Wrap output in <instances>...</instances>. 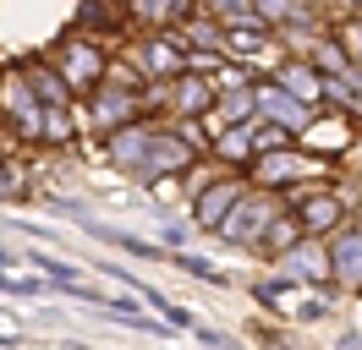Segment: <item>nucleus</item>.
I'll return each mask as SVG.
<instances>
[{
	"label": "nucleus",
	"instance_id": "bb28decb",
	"mask_svg": "<svg viewBox=\"0 0 362 350\" xmlns=\"http://www.w3.org/2000/svg\"><path fill=\"white\" fill-rule=\"evenodd\" d=\"M0 290H6V296H39L33 279H11V274H0Z\"/></svg>",
	"mask_w": 362,
	"mask_h": 350
},
{
	"label": "nucleus",
	"instance_id": "aec40b11",
	"mask_svg": "<svg viewBox=\"0 0 362 350\" xmlns=\"http://www.w3.org/2000/svg\"><path fill=\"white\" fill-rule=\"evenodd\" d=\"M176 268H181V274H192V279H204V284H230L226 268H214V262L192 258V252H176Z\"/></svg>",
	"mask_w": 362,
	"mask_h": 350
},
{
	"label": "nucleus",
	"instance_id": "4468645a",
	"mask_svg": "<svg viewBox=\"0 0 362 350\" xmlns=\"http://www.w3.org/2000/svg\"><path fill=\"white\" fill-rule=\"evenodd\" d=\"M88 115H93V126H115V131H121V121L137 115V93H127V88H99Z\"/></svg>",
	"mask_w": 362,
	"mask_h": 350
},
{
	"label": "nucleus",
	"instance_id": "6ab92c4d",
	"mask_svg": "<svg viewBox=\"0 0 362 350\" xmlns=\"http://www.w3.org/2000/svg\"><path fill=\"white\" fill-rule=\"evenodd\" d=\"M93 236H105L110 246H121V252H132V258H165L154 241H137V236H127V230H110V224H88Z\"/></svg>",
	"mask_w": 362,
	"mask_h": 350
},
{
	"label": "nucleus",
	"instance_id": "b1692460",
	"mask_svg": "<svg viewBox=\"0 0 362 350\" xmlns=\"http://www.w3.org/2000/svg\"><path fill=\"white\" fill-rule=\"evenodd\" d=\"M0 197H28L23 170H17V164H0Z\"/></svg>",
	"mask_w": 362,
	"mask_h": 350
},
{
	"label": "nucleus",
	"instance_id": "a211bd4d",
	"mask_svg": "<svg viewBox=\"0 0 362 350\" xmlns=\"http://www.w3.org/2000/svg\"><path fill=\"white\" fill-rule=\"evenodd\" d=\"M214 153H220V159H236V164H242V159H258V148H252V126L220 131V137H214Z\"/></svg>",
	"mask_w": 362,
	"mask_h": 350
},
{
	"label": "nucleus",
	"instance_id": "9d476101",
	"mask_svg": "<svg viewBox=\"0 0 362 350\" xmlns=\"http://www.w3.org/2000/svg\"><path fill=\"white\" fill-rule=\"evenodd\" d=\"M170 109H176L181 121L209 115V109H214V83H209V77H198V71H181L176 83H170Z\"/></svg>",
	"mask_w": 362,
	"mask_h": 350
},
{
	"label": "nucleus",
	"instance_id": "f8f14e48",
	"mask_svg": "<svg viewBox=\"0 0 362 350\" xmlns=\"http://www.w3.org/2000/svg\"><path fill=\"white\" fill-rule=\"evenodd\" d=\"M329 279H340L346 290H362V230H346L329 246Z\"/></svg>",
	"mask_w": 362,
	"mask_h": 350
},
{
	"label": "nucleus",
	"instance_id": "2eb2a0df",
	"mask_svg": "<svg viewBox=\"0 0 362 350\" xmlns=\"http://www.w3.org/2000/svg\"><path fill=\"white\" fill-rule=\"evenodd\" d=\"M214 109H220L226 131L230 126H252V121H258V99H252V88H230V93H220Z\"/></svg>",
	"mask_w": 362,
	"mask_h": 350
},
{
	"label": "nucleus",
	"instance_id": "39448f33",
	"mask_svg": "<svg viewBox=\"0 0 362 350\" xmlns=\"http://www.w3.org/2000/svg\"><path fill=\"white\" fill-rule=\"evenodd\" d=\"M55 71H61V83H66L71 93H88V88H99V77H105V55H99V44L71 33V39L55 49Z\"/></svg>",
	"mask_w": 362,
	"mask_h": 350
},
{
	"label": "nucleus",
	"instance_id": "20e7f679",
	"mask_svg": "<svg viewBox=\"0 0 362 350\" xmlns=\"http://www.w3.org/2000/svg\"><path fill=\"white\" fill-rule=\"evenodd\" d=\"M274 203L264 192H247L236 208L226 214V224H220V236L236 241V246H264V236H269V224H274Z\"/></svg>",
	"mask_w": 362,
	"mask_h": 350
},
{
	"label": "nucleus",
	"instance_id": "7ed1b4c3",
	"mask_svg": "<svg viewBox=\"0 0 362 350\" xmlns=\"http://www.w3.org/2000/svg\"><path fill=\"white\" fill-rule=\"evenodd\" d=\"M258 301L280 312V318H296V323H318V318H329L335 301H329V290H308V284H280V279H264L258 284Z\"/></svg>",
	"mask_w": 362,
	"mask_h": 350
},
{
	"label": "nucleus",
	"instance_id": "f03ea898",
	"mask_svg": "<svg viewBox=\"0 0 362 350\" xmlns=\"http://www.w3.org/2000/svg\"><path fill=\"white\" fill-rule=\"evenodd\" d=\"M252 175H258V186H264V192H286V186H296V181H329L335 164H329V159H318V153L280 148V153H258V159H252Z\"/></svg>",
	"mask_w": 362,
	"mask_h": 350
},
{
	"label": "nucleus",
	"instance_id": "393cba45",
	"mask_svg": "<svg viewBox=\"0 0 362 350\" xmlns=\"http://www.w3.org/2000/svg\"><path fill=\"white\" fill-rule=\"evenodd\" d=\"M340 49L362 66V22H346V28H340Z\"/></svg>",
	"mask_w": 362,
	"mask_h": 350
},
{
	"label": "nucleus",
	"instance_id": "0eeeda50",
	"mask_svg": "<svg viewBox=\"0 0 362 350\" xmlns=\"http://www.w3.org/2000/svg\"><path fill=\"white\" fill-rule=\"evenodd\" d=\"M242 197H247V186H242V181H230V175H220V181H209L204 192L192 197V219H198L192 230H214V236H220V224H226V214L236 208V203H242Z\"/></svg>",
	"mask_w": 362,
	"mask_h": 350
},
{
	"label": "nucleus",
	"instance_id": "4be33fe9",
	"mask_svg": "<svg viewBox=\"0 0 362 350\" xmlns=\"http://www.w3.org/2000/svg\"><path fill=\"white\" fill-rule=\"evenodd\" d=\"M127 11H99V6H83L77 11V28H121Z\"/></svg>",
	"mask_w": 362,
	"mask_h": 350
},
{
	"label": "nucleus",
	"instance_id": "dca6fc26",
	"mask_svg": "<svg viewBox=\"0 0 362 350\" xmlns=\"http://www.w3.org/2000/svg\"><path fill=\"white\" fill-rule=\"evenodd\" d=\"M302 143H308V153L318 148V159H329V153H340L351 143V126L346 121H313V126L302 131Z\"/></svg>",
	"mask_w": 362,
	"mask_h": 350
},
{
	"label": "nucleus",
	"instance_id": "a878e982",
	"mask_svg": "<svg viewBox=\"0 0 362 350\" xmlns=\"http://www.w3.org/2000/svg\"><path fill=\"white\" fill-rule=\"evenodd\" d=\"M198 339H204L209 350H242L236 339H230V334H220V328H198Z\"/></svg>",
	"mask_w": 362,
	"mask_h": 350
},
{
	"label": "nucleus",
	"instance_id": "f257e3e1",
	"mask_svg": "<svg viewBox=\"0 0 362 350\" xmlns=\"http://www.w3.org/2000/svg\"><path fill=\"white\" fill-rule=\"evenodd\" d=\"M110 159L137 181H159L170 170L192 164V143L181 131H159V126H121L110 137Z\"/></svg>",
	"mask_w": 362,
	"mask_h": 350
},
{
	"label": "nucleus",
	"instance_id": "423d86ee",
	"mask_svg": "<svg viewBox=\"0 0 362 350\" xmlns=\"http://www.w3.org/2000/svg\"><path fill=\"white\" fill-rule=\"evenodd\" d=\"M274 279L280 284H324L329 279V246H318V241H302V246H291L286 258H274Z\"/></svg>",
	"mask_w": 362,
	"mask_h": 350
},
{
	"label": "nucleus",
	"instance_id": "5701e85b",
	"mask_svg": "<svg viewBox=\"0 0 362 350\" xmlns=\"http://www.w3.org/2000/svg\"><path fill=\"white\" fill-rule=\"evenodd\" d=\"M187 241H192V224H165L159 230V252H187Z\"/></svg>",
	"mask_w": 362,
	"mask_h": 350
},
{
	"label": "nucleus",
	"instance_id": "cd10ccee",
	"mask_svg": "<svg viewBox=\"0 0 362 350\" xmlns=\"http://www.w3.org/2000/svg\"><path fill=\"white\" fill-rule=\"evenodd\" d=\"M0 268H17V252H11V246H0Z\"/></svg>",
	"mask_w": 362,
	"mask_h": 350
},
{
	"label": "nucleus",
	"instance_id": "6e6552de",
	"mask_svg": "<svg viewBox=\"0 0 362 350\" xmlns=\"http://www.w3.org/2000/svg\"><path fill=\"white\" fill-rule=\"evenodd\" d=\"M252 99H258V115H264L269 126H280V131H308V126H313V109H308V104H296L286 88L258 83V88H252Z\"/></svg>",
	"mask_w": 362,
	"mask_h": 350
},
{
	"label": "nucleus",
	"instance_id": "1a4fd4ad",
	"mask_svg": "<svg viewBox=\"0 0 362 350\" xmlns=\"http://www.w3.org/2000/svg\"><path fill=\"white\" fill-rule=\"evenodd\" d=\"M274 88H286L296 104H308V109H318V99H324V77L308 61H280L274 66Z\"/></svg>",
	"mask_w": 362,
	"mask_h": 350
},
{
	"label": "nucleus",
	"instance_id": "ddd939ff",
	"mask_svg": "<svg viewBox=\"0 0 362 350\" xmlns=\"http://www.w3.org/2000/svg\"><path fill=\"white\" fill-rule=\"evenodd\" d=\"M296 219H302V230H308V241H313V236H324V230H335L340 219H346V203H340L335 192L302 197V208H296Z\"/></svg>",
	"mask_w": 362,
	"mask_h": 350
},
{
	"label": "nucleus",
	"instance_id": "f3484780",
	"mask_svg": "<svg viewBox=\"0 0 362 350\" xmlns=\"http://www.w3.org/2000/svg\"><path fill=\"white\" fill-rule=\"evenodd\" d=\"M302 241H308L302 219H296V214H280V219L269 224V236H264V252H269V258H286V252H291V246H302Z\"/></svg>",
	"mask_w": 362,
	"mask_h": 350
},
{
	"label": "nucleus",
	"instance_id": "412c9836",
	"mask_svg": "<svg viewBox=\"0 0 362 350\" xmlns=\"http://www.w3.org/2000/svg\"><path fill=\"white\" fill-rule=\"evenodd\" d=\"M28 258H33V268H45V274H49L55 284H77V274H83L77 262H66V258H49V252H28Z\"/></svg>",
	"mask_w": 362,
	"mask_h": 350
},
{
	"label": "nucleus",
	"instance_id": "9b49d317",
	"mask_svg": "<svg viewBox=\"0 0 362 350\" xmlns=\"http://www.w3.org/2000/svg\"><path fill=\"white\" fill-rule=\"evenodd\" d=\"M220 49H226L230 61H274V33L269 28H226L220 33Z\"/></svg>",
	"mask_w": 362,
	"mask_h": 350
}]
</instances>
